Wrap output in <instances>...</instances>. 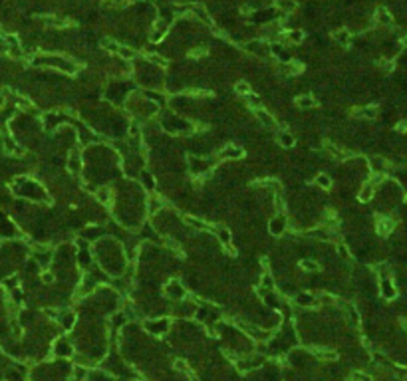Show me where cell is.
<instances>
[{
	"mask_svg": "<svg viewBox=\"0 0 407 381\" xmlns=\"http://www.w3.org/2000/svg\"><path fill=\"white\" fill-rule=\"evenodd\" d=\"M393 226H395L393 218H389V216H380V218H378V233H380L382 237H387V235L393 231Z\"/></svg>",
	"mask_w": 407,
	"mask_h": 381,
	"instance_id": "6da1fadb",
	"label": "cell"
},
{
	"mask_svg": "<svg viewBox=\"0 0 407 381\" xmlns=\"http://www.w3.org/2000/svg\"><path fill=\"white\" fill-rule=\"evenodd\" d=\"M244 155V151L237 147V145H227L223 151H220V157L223 159H240Z\"/></svg>",
	"mask_w": 407,
	"mask_h": 381,
	"instance_id": "7a4b0ae2",
	"label": "cell"
},
{
	"mask_svg": "<svg viewBox=\"0 0 407 381\" xmlns=\"http://www.w3.org/2000/svg\"><path fill=\"white\" fill-rule=\"evenodd\" d=\"M382 294L383 298H387V300H393L397 296V290H395V286L391 284L389 278H383L382 280Z\"/></svg>",
	"mask_w": 407,
	"mask_h": 381,
	"instance_id": "3957f363",
	"label": "cell"
},
{
	"mask_svg": "<svg viewBox=\"0 0 407 381\" xmlns=\"http://www.w3.org/2000/svg\"><path fill=\"white\" fill-rule=\"evenodd\" d=\"M369 165L376 171V175H383V173L387 171V163H385L383 159H380V157H372V159H369Z\"/></svg>",
	"mask_w": 407,
	"mask_h": 381,
	"instance_id": "277c9868",
	"label": "cell"
},
{
	"mask_svg": "<svg viewBox=\"0 0 407 381\" xmlns=\"http://www.w3.org/2000/svg\"><path fill=\"white\" fill-rule=\"evenodd\" d=\"M256 118L263 121L266 127H274L276 125V121H274V118L270 116V113H266V111H263V109H256Z\"/></svg>",
	"mask_w": 407,
	"mask_h": 381,
	"instance_id": "5b68a950",
	"label": "cell"
},
{
	"mask_svg": "<svg viewBox=\"0 0 407 381\" xmlns=\"http://www.w3.org/2000/svg\"><path fill=\"white\" fill-rule=\"evenodd\" d=\"M191 10L195 12V14H197V18H199V20H203L205 24L213 26V20H211V16H209V14H207V12H205V10L201 8V6H191Z\"/></svg>",
	"mask_w": 407,
	"mask_h": 381,
	"instance_id": "8992f818",
	"label": "cell"
},
{
	"mask_svg": "<svg viewBox=\"0 0 407 381\" xmlns=\"http://www.w3.org/2000/svg\"><path fill=\"white\" fill-rule=\"evenodd\" d=\"M302 64H298V62H290V64H284L282 68H280V71L282 73H298V71H302Z\"/></svg>",
	"mask_w": 407,
	"mask_h": 381,
	"instance_id": "52a82bcc",
	"label": "cell"
},
{
	"mask_svg": "<svg viewBox=\"0 0 407 381\" xmlns=\"http://www.w3.org/2000/svg\"><path fill=\"white\" fill-rule=\"evenodd\" d=\"M358 116H361V118H367V119H374L376 116H378V107H376V105H367V107L359 109Z\"/></svg>",
	"mask_w": 407,
	"mask_h": 381,
	"instance_id": "ba28073f",
	"label": "cell"
},
{
	"mask_svg": "<svg viewBox=\"0 0 407 381\" xmlns=\"http://www.w3.org/2000/svg\"><path fill=\"white\" fill-rule=\"evenodd\" d=\"M185 222H187L189 226H193V228H197V231H205V228H207V224L201 222V220L195 218V216H185Z\"/></svg>",
	"mask_w": 407,
	"mask_h": 381,
	"instance_id": "9c48e42d",
	"label": "cell"
},
{
	"mask_svg": "<svg viewBox=\"0 0 407 381\" xmlns=\"http://www.w3.org/2000/svg\"><path fill=\"white\" fill-rule=\"evenodd\" d=\"M376 18H378V22L380 24H391V16H389V12L385 10V8H380L378 12H376Z\"/></svg>",
	"mask_w": 407,
	"mask_h": 381,
	"instance_id": "30bf717a",
	"label": "cell"
},
{
	"mask_svg": "<svg viewBox=\"0 0 407 381\" xmlns=\"http://www.w3.org/2000/svg\"><path fill=\"white\" fill-rule=\"evenodd\" d=\"M278 141H280V145H284V147H292L294 145V137L290 133H286V131H280L278 133Z\"/></svg>",
	"mask_w": 407,
	"mask_h": 381,
	"instance_id": "8fae6325",
	"label": "cell"
},
{
	"mask_svg": "<svg viewBox=\"0 0 407 381\" xmlns=\"http://www.w3.org/2000/svg\"><path fill=\"white\" fill-rule=\"evenodd\" d=\"M276 6H278L280 10H284V12H292V10L296 8V4H294L292 0H276Z\"/></svg>",
	"mask_w": 407,
	"mask_h": 381,
	"instance_id": "7c38bea8",
	"label": "cell"
},
{
	"mask_svg": "<svg viewBox=\"0 0 407 381\" xmlns=\"http://www.w3.org/2000/svg\"><path fill=\"white\" fill-rule=\"evenodd\" d=\"M298 302H300L302 306H312V304H316V298L310 296V294H300V296H298Z\"/></svg>",
	"mask_w": 407,
	"mask_h": 381,
	"instance_id": "4fadbf2b",
	"label": "cell"
},
{
	"mask_svg": "<svg viewBox=\"0 0 407 381\" xmlns=\"http://www.w3.org/2000/svg\"><path fill=\"white\" fill-rule=\"evenodd\" d=\"M96 199L99 201V203L107 205V203H109V190H107V189H99L96 193Z\"/></svg>",
	"mask_w": 407,
	"mask_h": 381,
	"instance_id": "5bb4252c",
	"label": "cell"
},
{
	"mask_svg": "<svg viewBox=\"0 0 407 381\" xmlns=\"http://www.w3.org/2000/svg\"><path fill=\"white\" fill-rule=\"evenodd\" d=\"M336 40H338L340 44L348 46V44H350V34H348V32H344V30H340V32H336Z\"/></svg>",
	"mask_w": 407,
	"mask_h": 381,
	"instance_id": "9a60e30c",
	"label": "cell"
},
{
	"mask_svg": "<svg viewBox=\"0 0 407 381\" xmlns=\"http://www.w3.org/2000/svg\"><path fill=\"white\" fill-rule=\"evenodd\" d=\"M316 183H318L322 189H330V187H332V181H330L326 175H318V177H316Z\"/></svg>",
	"mask_w": 407,
	"mask_h": 381,
	"instance_id": "2e32d148",
	"label": "cell"
},
{
	"mask_svg": "<svg viewBox=\"0 0 407 381\" xmlns=\"http://www.w3.org/2000/svg\"><path fill=\"white\" fill-rule=\"evenodd\" d=\"M272 288H274V280H272V276H270V274H264L263 276V290H261V292L272 290Z\"/></svg>",
	"mask_w": 407,
	"mask_h": 381,
	"instance_id": "e0dca14e",
	"label": "cell"
},
{
	"mask_svg": "<svg viewBox=\"0 0 407 381\" xmlns=\"http://www.w3.org/2000/svg\"><path fill=\"white\" fill-rule=\"evenodd\" d=\"M296 103H298L300 107H314V105H316V101H314L312 97H298Z\"/></svg>",
	"mask_w": 407,
	"mask_h": 381,
	"instance_id": "ac0fdd59",
	"label": "cell"
},
{
	"mask_svg": "<svg viewBox=\"0 0 407 381\" xmlns=\"http://www.w3.org/2000/svg\"><path fill=\"white\" fill-rule=\"evenodd\" d=\"M237 94H240V95H248V94H250V88H248V84H246V82H239V84H237Z\"/></svg>",
	"mask_w": 407,
	"mask_h": 381,
	"instance_id": "d6986e66",
	"label": "cell"
},
{
	"mask_svg": "<svg viewBox=\"0 0 407 381\" xmlns=\"http://www.w3.org/2000/svg\"><path fill=\"white\" fill-rule=\"evenodd\" d=\"M300 266L304 268V270H308V272H314V270H318V264L312 260H302L300 262Z\"/></svg>",
	"mask_w": 407,
	"mask_h": 381,
	"instance_id": "ffe728a7",
	"label": "cell"
},
{
	"mask_svg": "<svg viewBox=\"0 0 407 381\" xmlns=\"http://www.w3.org/2000/svg\"><path fill=\"white\" fill-rule=\"evenodd\" d=\"M118 54H120L121 58H127V60L135 56V52H133V50H129V48H123V46H120V52H118Z\"/></svg>",
	"mask_w": 407,
	"mask_h": 381,
	"instance_id": "44dd1931",
	"label": "cell"
},
{
	"mask_svg": "<svg viewBox=\"0 0 407 381\" xmlns=\"http://www.w3.org/2000/svg\"><path fill=\"white\" fill-rule=\"evenodd\" d=\"M314 354L318 357H324V359H334L336 357L334 352H324V350H314Z\"/></svg>",
	"mask_w": 407,
	"mask_h": 381,
	"instance_id": "7402d4cb",
	"label": "cell"
},
{
	"mask_svg": "<svg viewBox=\"0 0 407 381\" xmlns=\"http://www.w3.org/2000/svg\"><path fill=\"white\" fill-rule=\"evenodd\" d=\"M103 46L107 48V50H109V52H116V54H118V52H120V46H118V44H116V42H114V40H103Z\"/></svg>",
	"mask_w": 407,
	"mask_h": 381,
	"instance_id": "603a6c76",
	"label": "cell"
},
{
	"mask_svg": "<svg viewBox=\"0 0 407 381\" xmlns=\"http://www.w3.org/2000/svg\"><path fill=\"white\" fill-rule=\"evenodd\" d=\"M246 97H248V103H250V105H254V107H256V109H261V101H258V97H256V95H246Z\"/></svg>",
	"mask_w": 407,
	"mask_h": 381,
	"instance_id": "cb8c5ba5",
	"label": "cell"
},
{
	"mask_svg": "<svg viewBox=\"0 0 407 381\" xmlns=\"http://www.w3.org/2000/svg\"><path fill=\"white\" fill-rule=\"evenodd\" d=\"M159 207H161V203H159V201H155V199H151V201H149V211H151V213L159 211Z\"/></svg>",
	"mask_w": 407,
	"mask_h": 381,
	"instance_id": "d4e9b609",
	"label": "cell"
},
{
	"mask_svg": "<svg viewBox=\"0 0 407 381\" xmlns=\"http://www.w3.org/2000/svg\"><path fill=\"white\" fill-rule=\"evenodd\" d=\"M78 169H80V159H78L76 155H72V161H70V171H73V173H76Z\"/></svg>",
	"mask_w": 407,
	"mask_h": 381,
	"instance_id": "484cf974",
	"label": "cell"
},
{
	"mask_svg": "<svg viewBox=\"0 0 407 381\" xmlns=\"http://www.w3.org/2000/svg\"><path fill=\"white\" fill-rule=\"evenodd\" d=\"M288 38H290L292 42H300V40H302V32H290Z\"/></svg>",
	"mask_w": 407,
	"mask_h": 381,
	"instance_id": "4316f807",
	"label": "cell"
},
{
	"mask_svg": "<svg viewBox=\"0 0 407 381\" xmlns=\"http://www.w3.org/2000/svg\"><path fill=\"white\" fill-rule=\"evenodd\" d=\"M151 62H155V64H159V66H161V68H165V66H167V62H165V60H163V58H161V56H151Z\"/></svg>",
	"mask_w": 407,
	"mask_h": 381,
	"instance_id": "83f0119b",
	"label": "cell"
},
{
	"mask_svg": "<svg viewBox=\"0 0 407 381\" xmlns=\"http://www.w3.org/2000/svg\"><path fill=\"white\" fill-rule=\"evenodd\" d=\"M354 379H358V381H372V377H369V375H363V373H354Z\"/></svg>",
	"mask_w": 407,
	"mask_h": 381,
	"instance_id": "f1b7e54d",
	"label": "cell"
},
{
	"mask_svg": "<svg viewBox=\"0 0 407 381\" xmlns=\"http://www.w3.org/2000/svg\"><path fill=\"white\" fill-rule=\"evenodd\" d=\"M175 367H177V369H181V371H189V367H187L183 361H177V363H175Z\"/></svg>",
	"mask_w": 407,
	"mask_h": 381,
	"instance_id": "f546056e",
	"label": "cell"
},
{
	"mask_svg": "<svg viewBox=\"0 0 407 381\" xmlns=\"http://www.w3.org/2000/svg\"><path fill=\"white\" fill-rule=\"evenodd\" d=\"M397 129L403 131V133H407V121H399V123H397Z\"/></svg>",
	"mask_w": 407,
	"mask_h": 381,
	"instance_id": "4dcf8cb0",
	"label": "cell"
},
{
	"mask_svg": "<svg viewBox=\"0 0 407 381\" xmlns=\"http://www.w3.org/2000/svg\"><path fill=\"white\" fill-rule=\"evenodd\" d=\"M205 52H207V50H205V48H199V50H193V52H191V56H203V54H205Z\"/></svg>",
	"mask_w": 407,
	"mask_h": 381,
	"instance_id": "1f68e13d",
	"label": "cell"
},
{
	"mask_svg": "<svg viewBox=\"0 0 407 381\" xmlns=\"http://www.w3.org/2000/svg\"><path fill=\"white\" fill-rule=\"evenodd\" d=\"M338 252H340L342 256H348V250H346V246H344V244H340V246H338Z\"/></svg>",
	"mask_w": 407,
	"mask_h": 381,
	"instance_id": "d6a6232c",
	"label": "cell"
},
{
	"mask_svg": "<svg viewBox=\"0 0 407 381\" xmlns=\"http://www.w3.org/2000/svg\"><path fill=\"white\" fill-rule=\"evenodd\" d=\"M54 280V276L52 274H44V282H52Z\"/></svg>",
	"mask_w": 407,
	"mask_h": 381,
	"instance_id": "836d02e7",
	"label": "cell"
},
{
	"mask_svg": "<svg viewBox=\"0 0 407 381\" xmlns=\"http://www.w3.org/2000/svg\"><path fill=\"white\" fill-rule=\"evenodd\" d=\"M401 44H403V46H407V38H403V40H401Z\"/></svg>",
	"mask_w": 407,
	"mask_h": 381,
	"instance_id": "e575fe53",
	"label": "cell"
}]
</instances>
